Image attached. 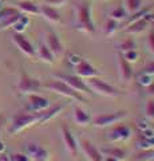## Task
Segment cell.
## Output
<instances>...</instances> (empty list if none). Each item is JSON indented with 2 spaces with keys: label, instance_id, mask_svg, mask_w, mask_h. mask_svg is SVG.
<instances>
[{
  "label": "cell",
  "instance_id": "6da1fadb",
  "mask_svg": "<svg viewBox=\"0 0 154 161\" xmlns=\"http://www.w3.org/2000/svg\"><path fill=\"white\" fill-rule=\"evenodd\" d=\"M75 20H77V30L84 34H94L95 26L93 23L91 16V6L88 2H82L75 7Z\"/></svg>",
  "mask_w": 154,
  "mask_h": 161
},
{
  "label": "cell",
  "instance_id": "7a4b0ae2",
  "mask_svg": "<svg viewBox=\"0 0 154 161\" xmlns=\"http://www.w3.org/2000/svg\"><path fill=\"white\" fill-rule=\"evenodd\" d=\"M43 87L50 90V92L56 93L59 95H63V97H67V98H71L74 101H78V102H86V98H84L81 93L75 92V90L71 89L66 82H63V80L58 79V78L46 82L43 85Z\"/></svg>",
  "mask_w": 154,
  "mask_h": 161
},
{
  "label": "cell",
  "instance_id": "3957f363",
  "mask_svg": "<svg viewBox=\"0 0 154 161\" xmlns=\"http://www.w3.org/2000/svg\"><path fill=\"white\" fill-rule=\"evenodd\" d=\"M87 86L91 89V92H95L99 95H103V97H110V98H115L122 95V92L118 90L117 87L111 86L110 83H107L106 80H103L99 77H93V78H87L86 80Z\"/></svg>",
  "mask_w": 154,
  "mask_h": 161
},
{
  "label": "cell",
  "instance_id": "277c9868",
  "mask_svg": "<svg viewBox=\"0 0 154 161\" xmlns=\"http://www.w3.org/2000/svg\"><path fill=\"white\" fill-rule=\"evenodd\" d=\"M38 122H39V113H34V112L18 113L12 117V124H11V128H9V132L19 133Z\"/></svg>",
  "mask_w": 154,
  "mask_h": 161
},
{
  "label": "cell",
  "instance_id": "5b68a950",
  "mask_svg": "<svg viewBox=\"0 0 154 161\" xmlns=\"http://www.w3.org/2000/svg\"><path fill=\"white\" fill-rule=\"evenodd\" d=\"M129 113L126 110H119V112H114V113H106V114H99L97 117H94L91 119V124L95 128H107L111 126L114 124L121 122L123 118H126Z\"/></svg>",
  "mask_w": 154,
  "mask_h": 161
},
{
  "label": "cell",
  "instance_id": "8992f818",
  "mask_svg": "<svg viewBox=\"0 0 154 161\" xmlns=\"http://www.w3.org/2000/svg\"><path fill=\"white\" fill-rule=\"evenodd\" d=\"M42 87H43V85L39 79L28 75L26 71H22L20 78H19V82L16 85V89L20 94H27L28 95V94L38 93Z\"/></svg>",
  "mask_w": 154,
  "mask_h": 161
},
{
  "label": "cell",
  "instance_id": "52a82bcc",
  "mask_svg": "<svg viewBox=\"0 0 154 161\" xmlns=\"http://www.w3.org/2000/svg\"><path fill=\"white\" fill-rule=\"evenodd\" d=\"M54 77L58 78V79H61V80H63V82H66L71 89H74L75 92L81 93V94L82 93H84V94L93 93L91 89L87 86L86 80H83V78L78 77L77 74L75 75H71V74H55Z\"/></svg>",
  "mask_w": 154,
  "mask_h": 161
},
{
  "label": "cell",
  "instance_id": "ba28073f",
  "mask_svg": "<svg viewBox=\"0 0 154 161\" xmlns=\"http://www.w3.org/2000/svg\"><path fill=\"white\" fill-rule=\"evenodd\" d=\"M44 43L47 44V47L50 48V51L54 54V57L56 58H61L62 55L64 54V46L62 43L61 38H59V35L52 31V30H48L44 35Z\"/></svg>",
  "mask_w": 154,
  "mask_h": 161
},
{
  "label": "cell",
  "instance_id": "9c48e42d",
  "mask_svg": "<svg viewBox=\"0 0 154 161\" xmlns=\"http://www.w3.org/2000/svg\"><path fill=\"white\" fill-rule=\"evenodd\" d=\"M131 134H133V132L129 125L119 124V125H115L113 129H110V132L107 133L106 138L110 141V142H118V141H127L131 137Z\"/></svg>",
  "mask_w": 154,
  "mask_h": 161
},
{
  "label": "cell",
  "instance_id": "30bf717a",
  "mask_svg": "<svg viewBox=\"0 0 154 161\" xmlns=\"http://www.w3.org/2000/svg\"><path fill=\"white\" fill-rule=\"evenodd\" d=\"M12 42L15 43V46L20 50V51L24 55H27V57H29V58H35L36 57V50H35V47L32 46V43L29 42V40L26 36H24L23 34H20V32H13V35H12Z\"/></svg>",
  "mask_w": 154,
  "mask_h": 161
},
{
  "label": "cell",
  "instance_id": "8fae6325",
  "mask_svg": "<svg viewBox=\"0 0 154 161\" xmlns=\"http://www.w3.org/2000/svg\"><path fill=\"white\" fill-rule=\"evenodd\" d=\"M62 138H63L64 145H66V149L68 150V153H70L74 158H78L79 150H81L79 149V144L67 125H63L62 126Z\"/></svg>",
  "mask_w": 154,
  "mask_h": 161
},
{
  "label": "cell",
  "instance_id": "7c38bea8",
  "mask_svg": "<svg viewBox=\"0 0 154 161\" xmlns=\"http://www.w3.org/2000/svg\"><path fill=\"white\" fill-rule=\"evenodd\" d=\"M26 154L32 161H50V152L36 142L26 144Z\"/></svg>",
  "mask_w": 154,
  "mask_h": 161
},
{
  "label": "cell",
  "instance_id": "4fadbf2b",
  "mask_svg": "<svg viewBox=\"0 0 154 161\" xmlns=\"http://www.w3.org/2000/svg\"><path fill=\"white\" fill-rule=\"evenodd\" d=\"M50 99H47L46 97H42L36 93L34 94H28V112H34V113H39L43 112L50 106Z\"/></svg>",
  "mask_w": 154,
  "mask_h": 161
},
{
  "label": "cell",
  "instance_id": "5bb4252c",
  "mask_svg": "<svg viewBox=\"0 0 154 161\" xmlns=\"http://www.w3.org/2000/svg\"><path fill=\"white\" fill-rule=\"evenodd\" d=\"M75 67V73L78 77H81L83 79L93 78V77H101V73L98 71L97 67H94L90 62H87L86 59H82Z\"/></svg>",
  "mask_w": 154,
  "mask_h": 161
},
{
  "label": "cell",
  "instance_id": "9a60e30c",
  "mask_svg": "<svg viewBox=\"0 0 154 161\" xmlns=\"http://www.w3.org/2000/svg\"><path fill=\"white\" fill-rule=\"evenodd\" d=\"M117 62H118V71H119V78H121L122 82H130L133 78V67L131 63L127 62L123 57L122 53H118L117 55Z\"/></svg>",
  "mask_w": 154,
  "mask_h": 161
},
{
  "label": "cell",
  "instance_id": "2e32d148",
  "mask_svg": "<svg viewBox=\"0 0 154 161\" xmlns=\"http://www.w3.org/2000/svg\"><path fill=\"white\" fill-rule=\"evenodd\" d=\"M79 149H82V152L84 153L88 161H103V156L101 150L88 140H82L79 142Z\"/></svg>",
  "mask_w": 154,
  "mask_h": 161
},
{
  "label": "cell",
  "instance_id": "e0dca14e",
  "mask_svg": "<svg viewBox=\"0 0 154 161\" xmlns=\"http://www.w3.org/2000/svg\"><path fill=\"white\" fill-rule=\"evenodd\" d=\"M39 15H42L51 24H59L62 22L61 14H59L56 7H52V6H47V4L39 6Z\"/></svg>",
  "mask_w": 154,
  "mask_h": 161
},
{
  "label": "cell",
  "instance_id": "ac0fdd59",
  "mask_svg": "<svg viewBox=\"0 0 154 161\" xmlns=\"http://www.w3.org/2000/svg\"><path fill=\"white\" fill-rule=\"evenodd\" d=\"M149 15H146L145 18H141V19H137L131 22L130 24H127L126 27H123V31L126 34H133V35H137V34H141L146 30L147 24H149Z\"/></svg>",
  "mask_w": 154,
  "mask_h": 161
},
{
  "label": "cell",
  "instance_id": "d6986e66",
  "mask_svg": "<svg viewBox=\"0 0 154 161\" xmlns=\"http://www.w3.org/2000/svg\"><path fill=\"white\" fill-rule=\"evenodd\" d=\"M64 109V105H55V106H50L43 110V112H39V122L38 124H46L48 122L50 119H52L54 117H56V115L62 112Z\"/></svg>",
  "mask_w": 154,
  "mask_h": 161
},
{
  "label": "cell",
  "instance_id": "ffe728a7",
  "mask_svg": "<svg viewBox=\"0 0 154 161\" xmlns=\"http://www.w3.org/2000/svg\"><path fill=\"white\" fill-rule=\"evenodd\" d=\"M91 115L88 114L86 110L82 109L81 106H74V121L79 126H87L91 124Z\"/></svg>",
  "mask_w": 154,
  "mask_h": 161
},
{
  "label": "cell",
  "instance_id": "44dd1931",
  "mask_svg": "<svg viewBox=\"0 0 154 161\" xmlns=\"http://www.w3.org/2000/svg\"><path fill=\"white\" fill-rule=\"evenodd\" d=\"M36 50V57L42 60V62H46V63H54L55 62V57L54 54L50 51V48L47 47V44L44 42H40L38 44V48Z\"/></svg>",
  "mask_w": 154,
  "mask_h": 161
},
{
  "label": "cell",
  "instance_id": "7402d4cb",
  "mask_svg": "<svg viewBox=\"0 0 154 161\" xmlns=\"http://www.w3.org/2000/svg\"><path fill=\"white\" fill-rule=\"evenodd\" d=\"M16 8L22 14H28V15H39V6L35 3L29 2V0H18L16 2Z\"/></svg>",
  "mask_w": 154,
  "mask_h": 161
},
{
  "label": "cell",
  "instance_id": "603a6c76",
  "mask_svg": "<svg viewBox=\"0 0 154 161\" xmlns=\"http://www.w3.org/2000/svg\"><path fill=\"white\" fill-rule=\"evenodd\" d=\"M102 156H113V157H115L118 160L123 161L126 158V152L121 148H117V147H110V148H103L101 150Z\"/></svg>",
  "mask_w": 154,
  "mask_h": 161
},
{
  "label": "cell",
  "instance_id": "cb8c5ba5",
  "mask_svg": "<svg viewBox=\"0 0 154 161\" xmlns=\"http://www.w3.org/2000/svg\"><path fill=\"white\" fill-rule=\"evenodd\" d=\"M154 160V148L140 149V152L133 156L131 161H153Z\"/></svg>",
  "mask_w": 154,
  "mask_h": 161
},
{
  "label": "cell",
  "instance_id": "d4e9b609",
  "mask_svg": "<svg viewBox=\"0 0 154 161\" xmlns=\"http://www.w3.org/2000/svg\"><path fill=\"white\" fill-rule=\"evenodd\" d=\"M118 30H119V22L109 18L106 20V23H105V27H103V34H105V36L110 38L118 31Z\"/></svg>",
  "mask_w": 154,
  "mask_h": 161
},
{
  "label": "cell",
  "instance_id": "484cf974",
  "mask_svg": "<svg viewBox=\"0 0 154 161\" xmlns=\"http://www.w3.org/2000/svg\"><path fill=\"white\" fill-rule=\"evenodd\" d=\"M143 7V0H125V9L129 15L140 11Z\"/></svg>",
  "mask_w": 154,
  "mask_h": 161
},
{
  "label": "cell",
  "instance_id": "4316f807",
  "mask_svg": "<svg viewBox=\"0 0 154 161\" xmlns=\"http://www.w3.org/2000/svg\"><path fill=\"white\" fill-rule=\"evenodd\" d=\"M109 16H110L111 19H114V20H117V22H121V20L126 19L129 16V14L126 12L125 7H117V8L111 9L110 14H109Z\"/></svg>",
  "mask_w": 154,
  "mask_h": 161
},
{
  "label": "cell",
  "instance_id": "83f0119b",
  "mask_svg": "<svg viewBox=\"0 0 154 161\" xmlns=\"http://www.w3.org/2000/svg\"><path fill=\"white\" fill-rule=\"evenodd\" d=\"M28 24H29V19H28L27 16H24V15H22V18L19 19L12 27H13V30H15V32H20V34H23V32H24V30L27 28Z\"/></svg>",
  "mask_w": 154,
  "mask_h": 161
},
{
  "label": "cell",
  "instance_id": "f1b7e54d",
  "mask_svg": "<svg viewBox=\"0 0 154 161\" xmlns=\"http://www.w3.org/2000/svg\"><path fill=\"white\" fill-rule=\"evenodd\" d=\"M134 48H137V43H135V40L131 39V38L126 39L125 42H122L118 46L119 53H126V51H130V50H134Z\"/></svg>",
  "mask_w": 154,
  "mask_h": 161
},
{
  "label": "cell",
  "instance_id": "f546056e",
  "mask_svg": "<svg viewBox=\"0 0 154 161\" xmlns=\"http://www.w3.org/2000/svg\"><path fill=\"white\" fill-rule=\"evenodd\" d=\"M135 79H137V82L140 83L141 86H143V87H147L149 85L153 82V77H151V75L145 74V73H142V71H141L140 74H137Z\"/></svg>",
  "mask_w": 154,
  "mask_h": 161
},
{
  "label": "cell",
  "instance_id": "4dcf8cb0",
  "mask_svg": "<svg viewBox=\"0 0 154 161\" xmlns=\"http://www.w3.org/2000/svg\"><path fill=\"white\" fill-rule=\"evenodd\" d=\"M123 54V57H125V59L127 60V62H137L138 58H140V54H138L137 51V48H134V50H130V51H126V53H122Z\"/></svg>",
  "mask_w": 154,
  "mask_h": 161
},
{
  "label": "cell",
  "instance_id": "1f68e13d",
  "mask_svg": "<svg viewBox=\"0 0 154 161\" xmlns=\"http://www.w3.org/2000/svg\"><path fill=\"white\" fill-rule=\"evenodd\" d=\"M145 113H146V117L149 119H154V98L147 101L146 108H145Z\"/></svg>",
  "mask_w": 154,
  "mask_h": 161
},
{
  "label": "cell",
  "instance_id": "d6a6232c",
  "mask_svg": "<svg viewBox=\"0 0 154 161\" xmlns=\"http://www.w3.org/2000/svg\"><path fill=\"white\" fill-rule=\"evenodd\" d=\"M68 0H44V4L52 7H63L64 4H67Z\"/></svg>",
  "mask_w": 154,
  "mask_h": 161
},
{
  "label": "cell",
  "instance_id": "836d02e7",
  "mask_svg": "<svg viewBox=\"0 0 154 161\" xmlns=\"http://www.w3.org/2000/svg\"><path fill=\"white\" fill-rule=\"evenodd\" d=\"M83 58L82 57H79V55H77V54H70V55H68V63H70V64H72V66H77V64L79 63V62H81V60H82Z\"/></svg>",
  "mask_w": 154,
  "mask_h": 161
},
{
  "label": "cell",
  "instance_id": "e575fe53",
  "mask_svg": "<svg viewBox=\"0 0 154 161\" xmlns=\"http://www.w3.org/2000/svg\"><path fill=\"white\" fill-rule=\"evenodd\" d=\"M147 46L150 48L151 54H154V30H151L149 32V36H147Z\"/></svg>",
  "mask_w": 154,
  "mask_h": 161
},
{
  "label": "cell",
  "instance_id": "d590c367",
  "mask_svg": "<svg viewBox=\"0 0 154 161\" xmlns=\"http://www.w3.org/2000/svg\"><path fill=\"white\" fill-rule=\"evenodd\" d=\"M13 161H29V157L26 153H15L12 154Z\"/></svg>",
  "mask_w": 154,
  "mask_h": 161
},
{
  "label": "cell",
  "instance_id": "8d00e7d4",
  "mask_svg": "<svg viewBox=\"0 0 154 161\" xmlns=\"http://www.w3.org/2000/svg\"><path fill=\"white\" fill-rule=\"evenodd\" d=\"M142 73H145V74H149V75H154V60L153 62H150L149 64H146L145 67L142 69Z\"/></svg>",
  "mask_w": 154,
  "mask_h": 161
},
{
  "label": "cell",
  "instance_id": "74e56055",
  "mask_svg": "<svg viewBox=\"0 0 154 161\" xmlns=\"http://www.w3.org/2000/svg\"><path fill=\"white\" fill-rule=\"evenodd\" d=\"M103 161H121V160L113 157V156H103Z\"/></svg>",
  "mask_w": 154,
  "mask_h": 161
},
{
  "label": "cell",
  "instance_id": "f35d334b",
  "mask_svg": "<svg viewBox=\"0 0 154 161\" xmlns=\"http://www.w3.org/2000/svg\"><path fill=\"white\" fill-rule=\"evenodd\" d=\"M4 152H6V144L3 141H0V154H3Z\"/></svg>",
  "mask_w": 154,
  "mask_h": 161
},
{
  "label": "cell",
  "instance_id": "ab89813d",
  "mask_svg": "<svg viewBox=\"0 0 154 161\" xmlns=\"http://www.w3.org/2000/svg\"><path fill=\"white\" fill-rule=\"evenodd\" d=\"M147 92L150 93V94H154V82H151V83L147 86Z\"/></svg>",
  "mask_w": 154,
  "mask_h": 161
},
{
  "label": "cell",
  "instance_id": "60d3db41",
  "mask_svg": "<svg viewBox=\"0 0 154 161\" xmlns=\"http://www.w3.org/2000/svg\"><path fill=\"white\" fill-rule=\"evenodd\" d=\"M3 122H4V117L0 115V129H2V126H3Z\"/></svg>",
  "mask_w": 154,
  "mask_h": 161
},
{
  "label": "cell",
  "instance_id": "b9f144b4",
  "mask_svg": "<svg viewBox=\"0 0 154 161\" xmlns=\"http://www.w3.org/2000/svg\"><path fill=\"white\" fill-rule=\"evenodd\" d=\"M151 129H153V130H154V125H151Z\"/></svg>",
  "mask_w": 154,
  "mask_h": 161
}]
</instances>
